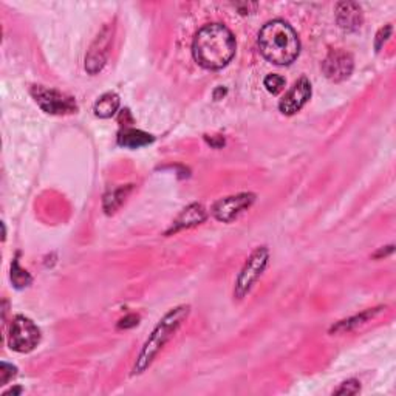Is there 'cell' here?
I'll return each instance as SVG.
<instances>
[{"instance_id": "cell-1", "label": "cell", "mask_w": 396, "mask_h": 396, "mask_svg": "<svg viewBox=\"0 0 396 396\" xmlns=\"http://www.w3.org/2000/svg\"><path fill=\"white\" fill-rule=\"evenodd\" d=\"M192 53L198 66L208 70H220L234 58L235 38L222 24L206 25L193 39Z\"/></svg>"}, {"instance_id": "cell-2", "label": "cell", "mask_w": 396, "mask_h": 396, "mask_svg": "<svg viewBox=\"0 0 396 396\" xmlns=\"http://www.w3.org/2000/svg\"><path fill=\"white\" fill-rule=\"evenodd\" d=\"M259 47L263 56L275 66H290L299 56L300 42L287 22L273 21L260 30Z\"/></svg>"}, {"instance_id": "cell-3", "label": "cell", "mask_w": 396, "mask_h": 396, "mask_svg": "<svg viewBox=\"0 0 396 396\" xmlns=\"http://www.w3.org/2000/svg\"><path fill=\"white\" fill-rule=\"evenodd\" d=\"M188 315H189V307L183 305L169 311L168 315L160 320V324L155 327L149 339L146 340L141 353L136 359L133 367V375H141L146 368L153 362V359L160 353V350L169 342L175 331L180 328L184 319L188 318Z\"/></svg>"}, {"instance_id": "cell-4", "label": "cell", "mask_w": 396, "mask_h": 396, "mask_svg": "<svg viewBox=\"0 0 396 396\" xmlns=\"http://www.w3.org/2000/svg\"><path fill=\"white\" fill-rule=\"evenodd\" d=\"M268 260H270V253L265 246L257 248V250L248 257V260L242 268L240 274H238L235 282L234 296L237 299H243L246 294L251 291L254 283L259 280L262 273L265 271L266 265H268Z\"/></svg>"}, {"instance_id": "cell-5", "label": "cell", "mask_w": 396, "mask_h": 396, "mask_svg": "<svg viewBox=\"0 0 396 396\" xmlns=\"http://www.w3.org/2000/svg\"><path fill=\"white\" fill-rule=\"evenodd\" d=\"M41 340V331L33 320L25 316L13 319L8 331V345L19 353H29L38 347Z\"/></svg>"}, {"instance_id": "cell-6", "label": "cell", "mask_w": 396, "mask_h": 396, "mask_svg": "<svg viewBox=\"0 0 396 396\" xmlns=\"http://www.w3.org/2000/svg\"><path fill=\"white\" fill-rule=\"evenodd\" d=\"M31 95L38 106L50 115H70L76 112V101L71 96L54 88L44 86H33Z\"/></svg>"}, {"instance_id": "cell-7", "label": "cell", "mask_w": 396, "mask_h": 396, "mask_svg": "<svg viewBox=\"0 0 396 396\" xmlns=\"http://www.w3.org/2000/svg\"><path fill=\"white\" fill-rule=\"evenodd\" d=\"M113 41V26L106 25L103 30L96 36L95 42L91 44V47L86 56V70L90 75H96L104 68L110 47H112Z\"/></svg>"}, {"instance_id": "cell-8", "label": "cell", "mask_w": 396, "mask_h": 396, "mask_svg": "<svg viewBox=\"0 0 396 396\" xmlns=\"http://www.w3.org/2000/svg\"><path fill=\"white\" fill-rule=\"evenodd\" d=\"M254 200L255 197L253 193H238V196L222 198L214 205L213 214L220 222H233L234 218H237L242 213H245L246 209L251 208Z\"/></svg>"}, {"instance_id": "cell-9", "label": "cell", "mask_w": 396, "mask_h": 396, "mask_svg": "<svg viewBox=\"0 0 396 396\" xmlns=\"http://www.w3.org/2000/svg\"><path fill=\"white\" fill-rule=\"evenodd\" d=\"M353 58L352 54L342 50H331L325 61L322 62V70L327 79L333 82H342L350 78L353 71Z\"/></svg>"}, {"instance_id": "cell-10", "label": "cell", "mask_w": 396, "mask_h": 396, "mask_svg": "<svg viewBox=\"0 0 396 396\" xmlns=\"http://www.w3.org/2000/svg\"><path fill=\"white\" fill-rule=\"evenodd\" d=\"M311 96V84L307 78H300L296 84L293 86V88L285 95L280 103H279V110L283 115H294L298 113L299 110L307 104V101Z\"/></svg>"}, {"instance_id": "cell-11", "label": "cell", "mask_w": 396, "mask_h": 396, "mask_svg": "<svg viewBox=\"0 0 396 396\" xmlns=\"http://www.w3.org/2000/svg\"><path fill=\"white\" fill-rule=\"evenodd\" d=\"M364 21L361 6L355 2H340L336 6V22L344 31H356Z\"/></svg>"}, {"instance_id": "cell-12", "label": "cell", "mask_w": 396, "mask_h": 396, "mask_svg": "<svg viewBox=\"0 0 396 396\" xmlns=\"http://www.w3.org/2000/svg\"><path fill=\"white\" fill-rule=\"evenodd\" d=\"M206 220V210L201 205H191L178 215V218L173 222L169 233H178L181 229H188L192 226H197L203 223Z\"/></svg>"}, {"instance_id": "cell-13", "label": "cell", "mask_w": 396, "mask_h": 396, "mask_svg": "<svg viewBox=\"0 0 396 396\" xmlns=\"http://www.w3.org/2000/svg\"><path fill=\"white\" fill-rule=\"evenodd\" d=\"M151 143H153V136L136 128H124L118 135V144L127 149H140Z\"/></svg>"}, {"instance_id": "cell-14", "label": "cell", "mask_w": 396, "mask_h": 396, "mask_svg": "<svg viewBox=\"0 0 396 396\" xmlns=\"http://www.w3.org/2000/svg\"><path fill=\"white\" fill-rule=\"evenodd\" d=\"M119 108V96L116 93H106L95 104V115L99 118H112Z\"/></svg>"}, {"instance_id": "cell-15", "label": "cell", "mask_w": 396, "mask_h": 396, "mask_svg": "<svg viewBox=\"0 0 396 396\" xmlns=\"http://www.w3.org/2000/svg\"><path fill=\"white\" fill-rule=\"evenodd\" d=\"M131 191H132V186H131V184H128V186H126V188H119V189H115L112 192H108L107 196L104 197V209H106V213L107 214H113L115 210L124 203L127 193L131 192Z\"/></svg>"}, {"instance_id": "cell-16", "label": "cell", "mask_w": 396, "mask_h": 396, "mask_svg": "<svg viewBox=\"0 0 396 396\" xmlns=\"http://www.w3.org/2000/svg\"><path fill=\"white\" fill-rule=\"evenodd\" d=\"M11 280L14 283V287L19 290L29 287V285L31 283V275L21 268L19 262L17 260H14L13 266H11Z\"/></svg>"}, {"instance_id": "cell-17", "label": "cell", "mask_w": 396, "mask_h": 396, "mask_svg": "<svg viewBox=\"0 0 396 396\" xmlns=\"http://www.w3.org/2000/svg\"><path fill=\"white\" fill-rule=\"evenodd\" d=\"M381 308H377V310H368V311H365V313H362V315H359V316H356V318H353V319H348V320H342V322H339V324L336 325V327H333V331H345V330H350L352 327H356V325H359V324H362V322H365V320H368L370 318H373L377 311H380Z\"/></svg>"}, {"instance_id": "cell-18", "label": "cell", "mask_w": 396, "mask_h": 396, "mask_svg": "<svg viewBox=\"0 0 396 396\" xmlns=\"http://www.w3.org/2000/svg\"><path fill=\"white\" fill-rule=\"evenodd\" d=\"M265 88L270 91L273 95H278L285 87V78L280 75H268L263 81Z\"/></svg>"}, {"instance_id": "cell-19", "label": "cell", "mask_w": 396, "mask_h": 396, "mask_svg": "<svg viewBox=\"0 0 396 396\" xmlns=\"http://www.w3.org/2000/svg\"><path fill=\"white\" fill-rule=\"evenodd\" d=\"M359 390H361L359 381L350 380V381H345L342 385H340L337 390H335V395H356V393H359Z\"/></svg>"}, {"instance_id": "cell-20", "label": "cell", "mask_w": 396, "mask_h": 396, "mask_svg": "<svg viewBox=\"0 0 396 396\" xmlns=\"http://www.w3.org/2000/svg\"><path fill=\"white\" fill-rule=\"evenodd\" d=\"M16 372H17L16 367L2 362V365H0V385H5L11 380V377H14Z\"/></svg>"}, {"instance_id": "cell-21", "label": "cell", "mask_w": 396, "mask_h": 396, "mask_svg": "<svg viewBox=\"0 0 396 396\" xmlns=\"http://www.w3.org/2000/svg\"><path fill=\"white\" fill-rule=\"evenodd\" d=\"M392 33V25H387L385 29H382L380 33H377L376 36V51H380L381 47H382V44L389 39V36Z\"/></svg>"}, {"instance_id": "cell-22", "label": "cell", "mask_w": 396, "mask_h": 396, "mask_svg": "<svg viewBox=\"0 0 396 396\" xmlns=\"http://www.w3.org/2000/svg\"><path fill=\"white\" fill-rule=\"evenodd\" d=\"M138 322H140V318H138L136 315H128L126 316L124 319L119 320V324H118V328H132V327H136L138 325Z\"/></svg>"}]
</instances>
